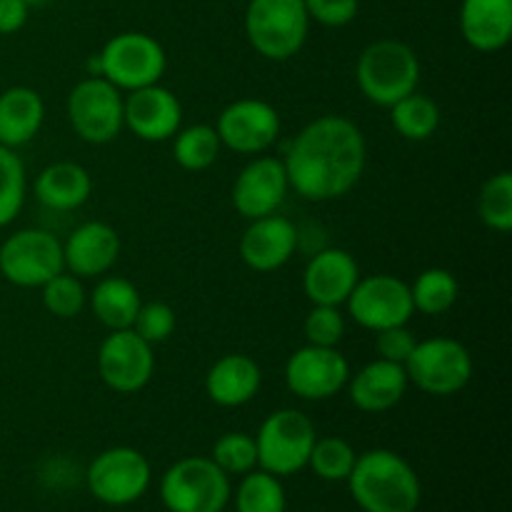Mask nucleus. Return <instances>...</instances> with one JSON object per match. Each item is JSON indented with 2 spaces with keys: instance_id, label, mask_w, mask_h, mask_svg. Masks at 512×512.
Masks as SVG:
<instances>
[{
  "instance_id": "1",
  "label": "nucleus",
  "mask_w": 512,
  "mask_h": 512,
  "mask_svg": "<svg viewBox=\"0 0 512 512\" xmlns=\"http://www.w3.org/2000/svg\"><path fill=\"white\" fill-rule=\"evenodd\" d=\"M368 163L365 135L343 115H320L293 138L283 165L290 190L310 203L348 195Z\"/></svg>"
},
{
  "instance_id": "2",
  "label": "nucleus",
  "mask_w": 512,
  "mask_h": 512,
  "mask_svg": "<svg viewBox=\"0 0 512 512\" xmlns=\"http://www.w3.org/2000/svg\"><path fill=\"white\" fill-rule=\"evenodd\" d=\"M348 488L363 512H415L423 498L413 465L385 448L358 455L348 475Z\"/></svg>"
},
{
  "instance_id": "3",
  "label": "nucleus",
  "mask_w": 512,
  "mask_h": 512,
  "mask_svg": "<svg viewBox=\"0 0 512 512\" xmlns=\"http://www.w3.org/2000/svg\"><path fill=\"white\" fill-rule=\"evenodd\" d=\"M358 88L370 103L390 108L405 95L415 93L420 83V60L403 40H375L360 53L355 65Z\"/></svg>"
},
{
  "instance_id": "4",
  "label": "nucleus",
  "mask_w": 512,
  "mask_h": 512,
  "mask_svg": "<svg viewBox=\"0 0 512 512\" xmlns=\"http://www.w3.org/2000/svg\"><path fill=\"white\" fill-rule=\"evenodd\" d=\"M308 30L305 0H250L245 8V38L255 53L273 63L295 58L308 40Z\"/></svg>"
},
{
  "instance_id": "5",
  "label": "nucleus",
  "mask_w": 512,
  "mask_h": 512,
  "mask_svg": "<svg viewBox=\"0 0 512 512\" xmlns=\"http://www.w3.org/2000/svg\"><path fill=\"white\" fill-rule=\"evenodd\" d=\"M230 498V475L200 455L178 460L160 478V500L168 512H223Z\"/></svg>"
},
{
  "instance_id": "6",
  "label": "nucleus",
  "mask_w": 512,
  "mask_h": 512,
  "mask_svg": "<svg viewBox=\"0 0 512 512\" xmlns=\"http://www.w3.org/2000/svg\"><path fill=\"white\" fill-rule=\"evenodd\" d=\"M318 433L313 420L293 408H283L270 413L255 435L258 448V468L288 478L308 468L310 450H313Z\"/></svg>"
},
{
  "instance_id": "7",
  "label": "nucleus",
  "mask_w": 512,
  "mask_h": 512,
  "mask_svg": "<svg viewBox=\"0 0 512 512\" xmlns=\"http://www.w3.org/2000/svg\"><path fill=\"white\" fill-rule=\"evenodd\" d=\"M403 368L408 383L418 390L435 398H450L473 380V355L460 340L428 338L415 343Z\"/></svg>"
},
{
  "instance_id": "8",
  "label": "nucleus",
  "mask_w": 512,
  "mask_h": 512,
  "mask_svg": "<svg viewBox=\"0 0 512 512\" xmlns=\"http://www.w3.org/2000/svg\"><path fill=\"white\" fill-rule=\"evenodd\" d=\"M100 78L113 83L118 90H138L163 80L168 68V55L163 45L148 33L128 30L118 33L98 53Z\"/></svg>"
},
{
  "instance_id": "9",
  "label": "nucleus",
  "mask_w": 512,
  "mask_h": 512,
  "mask_svg": "<svg viewBox=\"0 0 512 512\" xmlns=\"http://www.w3.org/2000/svg\"><path fill=\"white\" fill-rule=\"evenodd\" d=\"M63 270V243L48 230H18L0 245V275L18 288H43Z\"/></svg>"
},
{
  "instance_id": "10",
  "label": "nucleus",
  "mask_w": 512,
  "mask_h": 512,
  "mask_svg": "<svg viewBox=\"0 0 512 512\" xmlns=\"http://www.w3.org/2000/svg\"><path fill=\"white\" fill-rule=\"evenodd\" d=\"M150 480H153V470H150L148 458L128 445L103 450L85 473V483L93 498L113 508L138 503L148 493Z\"/></svg>"
},
{
  "instance_id": "11",
  "label": "nucleus",
  "mask_w": 512,
  "mask_h": 512,
  "mask_svg": "<svg viewBox=\"0 0 512 512\" xmlns=\"http://www.w3.org/2000/svg\"><path fill=\"white\" fill-rule=\"evenodd\" d=\"M68 120L80 140L113 143L123 125V93L105 78L88 75L68 95Z\"/></svg>"
},
{
  "instance_id": "12",
  "label": "nucleus",
  "mask_w": 512,
  "mask_h": 512,
  "mask_svg": "<svg viewBox=\"0 0 512 512\" xmlns=\"http://www.w3.org/2000/svg\"><path fill=\"white\" fill-rule=\"evenodd\" d=\"M345 305H348L350 318L360 328L373 330V333L395 328V325H408L415 313L410 285L388 273L360 278Z\"/></svg>"
},
{
  "instance_id": "13",
  "label": "nucleus",
  "mask_w": 512,
  "mask_h": 512,
  "mask_svg": "<svg viewBox=\"0 0 512 512\" xmlns=\"http://www.w3.org/2000/svg\"><path fill=\"white\" fill-rule=\"evenodd\" d=\"M280 113L270 103L258 98H240L225 105L218 115L215 133L223 148L238 155H263L280 138Z\"/></svg>"
},
{
  "instance_id": "14",
  "label": "nucleus",
  "mask_w": 512,
  "mask_h": 512,
  "mask_svg": "<svg viewBox=\"0 0 512 512\" xmlns=\"http://www.w3.org/2000/svg\"><path fill=\"white\" fill-rule=\"evenodd\" d=\"M98 373L113 393H140L155 373L153 345L145 343L133 328L110 330L98 350Z\"/></svg>"
},
{
  "instance_id": "15",
  "label": "nucleus",
  "mask_w": 512,
  "mask_h": 512,
  "mask_svg": "<svg viewBox=\"0 0 512 512\" xmlns=\"http://www.w3.org/2000/svg\"><path fill=\"white\" fill-rule=\"evenodd\" d=\"M350 365L338 348L303 345L285 363V385L300 400L320 403L348 385Z\"/></svg>"
},
{
  "instance_id": "16",
  "label": "nucleus",
  "mask_w": 512,
  "mask_h": 512,
  "mask_svg": "<svg viewBox=\"0 0 512 512\" xmlns=\"http://www.w3.org/2000/svg\"><path fill=\"white\" fill-rule=\"evenodd\" d=\"M123 125L145 143H165L183 128V105L160 83L145 85L123 98Z\"/></svg>"
},
{
  "instance_id": "17",
  "label": "nucleus",
  "mask_w": 512,
  "mask_h": 512,
  "mask_svg": "<svg viewBox=\"0 0 512 512\" xmlns=\"http://www.w3.org/2000/svg\"><path fill=\"white\" fill-rule=\"evenodd\" d=\"M288 173L283 158L253 155L233 183V208L245 220H258L278 213L288 195Z\"/></svg>"
},
{
  "instance_id": "18",
  "label": "nucleus",
  "mask_w": 512,
  "mask_h": 512,
  "mask_svg": "<svg viewBox=\"0 0 512 512\" xmlns=\"http://www.w3.org/2000/svg\"><path fill=\"white\" fill-rule=\"evenodd\" d=\"M300 233L288 218L273 213L250 220L248 230L240 238V258L255 273H273L283 268L298 250Z\"/></svg>"
},
{
  "instance_id": "19",
  "label": "nucleus",
  "mask_w": 512,
  "mask_h": 512,
  "mask_svg": "<svg viewBox=\"0 0 512 512\" xmlns=\"http://www.w3.org/2000/svg\"><path fill=\"white\" fill-rule=\"evenodd\" d=\"M120 255V235L103 220L78 225L63 243V265L75 278H103Z\"/></svg>"
},
{
  "instance_id": "20",
  "label": "nucleus",
  "mask_w": 512,
  "mask_h": 512,
  "mask_svg": "<svg viewBox=\"0 0 512 512\" xmlns=\"http://www.w3.org/2000/svg\"><path fill=\"white\" fill-rule=\"evenodd\" d=\"M360 268L343 248H323L308 260L303 273V293L313 305H340L353 293Z\"/></svg>"
},
{
  "instance_id": "21",
  "label": "nucleus",
  "mask_w": 512,
  "mask_h": 512,
  "mask_svg": "<svg viewBox=\"0 0 512 512\" xmlns=\"http://www.w3.org/2000/svg\"><path fill=\"white\" fill-rule=\"evenodd\" d=\"M408 373L403 365L390 363V360H373L363 365L355 375L348 378L350 403L363 413H388L408 393Z\"/></svg>"
},
{
  "instance_id": "22",
  "label": "nucleus",
  "mask_w": 512,
  "mask_h": 512,
  "mask_svg": "<svg viewBox=\"0 0 512 512\" xmlns=\"http://www.w3.org/2000/svg\"><path fill=\"white\" fill-rule=\"evenodd\" d=\"M460 33L480 53L503 50L512 38V0H463Z\"/></svg>"
},
{
  "instance_id": "23",
  "label": "nucleus",
  "mask_w": 512,
  "mask_h": 512,
  "mask_svg": "<svg viewBox=\"0 0 512 512\" xmlns=\"http://www.w3.org/2000/svg\"><path fill=\"white\" fill-rule=\"evenodd\" d=\"M260 385V365L243 353L223 355L205 375V393L220 408H240L250 403L258 395Z\"/></svg>"
},
{
  "instance_id": "24",
  "label": "nucleus",
  "mask_w": 512,
  "mask_h": 512,
  "mask_svg": "<svg viewBox=\"0 0 512 512\" xmlns=\"http://www.w3.org/2000/svg\"><path fill=\"white\" fill-rule=\"evenodd\" d=\"M45 120V103L38 90L13 85L0 93V145L20 148L40 133Z\"/></svg>"
},
{
  "instance_id": "25",
  "label": "nucleus",
  "mask_w": 512,
  "mask_h": 512,
  "mask_svg": "<svg viewBox=\"0 0 512 512\" xmlns=\"http://www.w3.org/2000/svg\"><path fill=\"white\" fill-rule=\"evenodd\" d=\"M33 190L40 205L58 210V213H68V210H78L80 205L88 203L90 193H93V178L83 165L60 160V163L40 170Z\"/></svg>"
},
{
  "instance_id": "26",
  "label": "nucleus",
  "mask_w": 512,
  "mask_h": 512,
  "mask_svg": "<svg viewBox=\"0 0 512 512\" xmlns=\"http://www.w3.org/2000/svg\"><path fill=\"white\" fill-rule=\"evenodd\" d=\"M143 298L138 288L125 278H100L90 295V308L93 315L108 330H128L133 328L135 315H138Z\"/></svg>"
},
{
  "instance_id": "27",
  "label": "nucleus",
  "mask_w": 512,
  "mask_h": 512,
  "mask_svg": "<svg viewBox=\"0 0 512 512\" xmlns=\"http://www.w3.org/2000/svg\"><path fill=\"white\" fill-rule=\"evenodd\" d=\"M173 158L188 173H200V170H208L210 165L218 160L220 143L218 133H215V125L195 123L188 128H180L173 135Z\"/></svg>"
},
{
  "instance_id": "28",
  "label": "nucleus",
  "mask_w": 512,
  "mask_h": 512,
  "mask_svg": "<svg viewBox=\"0 0 512 512\" xmlns=\"http://www.w3.org/2000/svg\"><path fill=\"white\" fill-rule=\"evenodd\" d=\"M390 120L393 128L403 135L405 140L413 143H423V140L433 138L435 130L440 125V108L433 98L420 95L418 90L405 95L395 105H390Z\"/></svg>"
},
{
  "instance_id": "29",
  "label": "nucleus",
  "mask_w": 512,
  "mask_h": 512,
  "mask_svg": "<svg viewBox=\"0 0 512 512\" xmlns=\"http://www.w3.org/2000/svg\"><path fill=\"white\" fill-rule=\"evenodd\" d=\"M458 280L445 268H428L410 285L415 313L445 315L458 303Z\"/></svg>"
},
{
  "instance_id": "30",
  "label": "nucleus",
  "mask_w": 512,
  "mask_h": 512,
  "mask_svg": "<svg viewBox=\"0 0 512 512\" xmlns=\"http://www.w3.org/2000/svg\"><path fill=\"white\" fill-rule=\"evenodd\" d=\"M288 498L278 475L250 470L235 490V512H285Z\"/></svg>"
},
{
  "instance_id": "31",
  "label": "nucleus",
  "mask_w": 512,
  "mask_h": 512,
  "mask_svg": "<svg viewBox=\"0 0 512 512\" xmlns=\"http://www.w3.org/2000/svg\"><path fill=\"white\" fill-rule=\"evenodd\" d=\"M478 215L495 233H510L512 230V175L500 170L488 178L478 195Z\"/></svg>"
},
{
  "instance_id": "32",
  "label": "nucleus",
  "mask_w": 512,
  "mask_h": 512,
  "mask_svg": "<svg viewBox=\"0 0 512 512\" xmlns=\"http://www.w3.org/2000/svg\"><path fill=\"white\" fill-rule=\"evenodd\" d=\"M25 165L13 148L0 145V228L13 223L25 205Z\"/></svg>"
},
{
  "instance_id": "33",
  "label": "nucleus",
  "mask_w": 512,
  "mask_h": 512,
  "mask_svg": "<svg viewBox=\"0 0 512 512\" xmlns=\"http://www.w3.org/2000/svg\"><path fill=\"white\" fill-rule=\"evenodd\" d=\"M355 460H358V453H355L353 445L345 438L333 435V438L315 440L308 468H313V473L325 483H343V480H348Z\"/></svg>"
},
{
  "instance_id": "34",
  "label": "nucleus",
  "mask_w": 512,
  "mask_h": 512,
  "mask_svg": "<svg viewBox=\"0 0 512 512\" xmlns=\"http://www.w3.org/2000/svg\"><path fill=\"white\" fill-rule=\"evenodd\" d=\"M43 305L50 315L60 320L78 318L83 313L85 303H88V293L83 288V280L75 278L73 273L63 270L55 278H50L43 285Z\"/></svg>"
},
{
  "instance_id": "35",
  "label": "nucleus",
  "mask_w": 512,
  "mask_h": 512,
  "mask_svg": "<svg viewBox=\"0 0 512 512\" xmlns=\"http://www.w3.org/2000/svg\"><path fill=\"white\" fill-rule=\"evenodd\" d=\"M215 465L225 475H245L258 468V448L255 438L248 433H225L215 440L213 455Z\"/></svg>"
},
{
  "instance_id": "36",
  "label": "nucleus",
  "mask_w": 512,
  "mask_h": 512,
  "mask_svg": "<svg viewBox=\"0 0 512 512\" xmlns=\"http://www.w3.org/2000/svg\"><path fill=\"white\" fill-rule=\"evenodd\" d=\"M303 333L308 345L320 348H338L345 335V318L335 305H313L305 315Z\"/></svg>"
},
{
  "instance_id": "37",
  "label": "nucleus",
  "mask_w": 512,
  "mask_h": 512,
  "mask_svg": "<svg viewBox=\"0 0 512 512\" xmlns=\"http://www.w3.org/2000/svg\"><path fill=\"white\" fill-rule=\"evenodd\" d=\"M133 330L150 345L165 343L175 330V310L163 300H150L140 305Z\"/></svg>"
},
{
  "instance_id": "38",
  "label": "nucleus",
  "mask_w": 512,
  "mask_h": 512,
  "mask_svg": "<svg viewBox=\"0 0 512 512\" xmlns=\"http://www.w3.org/2000/svg\"><path fill=\"white\" fill-rule=\"evenodd\" d=\"M358 8V0H305L310 20L325 25V28H343V25L353 23Z\"/></svg>"
},
{
  "instance_id": "39",
  "label": "nucleus",
  "mask_w": 512,
  "mask_h": 512,
  "mask_svg": "<svg viewBox=\"0 0 512 512\" xmlns=\"http://www.w3.org/2000/svg\"><path fill=\"white\" fill-rule=\"evenodd\" d=\"M375 335H378V338H375V350H378V358L390 360V363H398V365H405V360H408L410 353H413L415 343H418V338L410 333L408 325L385 328Z\"/></svg>"
},
{
  "instance_id": "40",
  "label": "nucleus",
  "mask_w": 512,
  "mask_h": 512,
  "mask_svg": "<svg viewBox=\"0 0 512 512\" xmlns=\"http://www.w3.org/2000/svg\"><path fill=\"white\" fill-rule=\"evenodd\" d=\"M30 8L23 0H0V35H13L28 23Z\"/></svg>"
},
{
  "instance_id": "41",
  "label": "nucleus",
  "mask_w": 512,
  "mask_h": 512,
  "mask_svg": "<svg viewBox=\"0 0 512 512\" xmlns=\"http://www.w3.org/2000/svg\"><path fill=\"white\" fill-rule=\"evenodd\" d=\"M23 3L28 5V8H40V5L50 3V0H23Z\"/></svg>"
}]
</instances>
